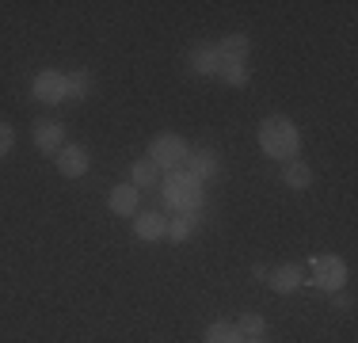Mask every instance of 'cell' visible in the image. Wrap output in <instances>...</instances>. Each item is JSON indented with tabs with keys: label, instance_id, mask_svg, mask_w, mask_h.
I'll return each instance as SVG.
<instances>
[{
	"label": "cell",
	"instance_id": "6da1fadb",
	"mask_svg": "<svg viewBox=\"0 0 358 343\" xmlns=\"http://www.w3.org/2000/svg\"><path fill=\"white\" fill-rule=\"evenodd\" d=\"M259 149L271 160L286 164V160H297V153H301V134H297V126L286 115H267L259 122Z\"/></svg>",
	"mask_w": 358,
	"mask_h": 343
},
{
	"label": "cell",
	"instance_id": "7a4b0ae2",
	"mask_svg": "<svg viewBox=\"0 0 358 343\" xmlns=\"http://www.w3.org/2000/svg\"><path fill=\"white\" fill-rule=\"evenodd\" d=\"M160 191H164V202L176 206L179 214H183V210L199 214L202 210V183L191 176V172H183V168L168 172V176L160 179Z\"/></svg>",
	"mask_w": 358,
	"mask_h": 343
},
{
	"label": "cell",
	"instance_id": "3957f363",
	"mask_svg": "<svg viewBox=\"0 0 358 343\" xmlns=\"http://www.w3.org/2000/svg\"><path fill=\"white\" fill-rule=\"evenodd\" d=\"M187 153H191V145H187L179 134H160V137H152V141H149V160L157 164V172L183 168Z\"/></svg>",
	"mask_w": 358,
	"mask_h": 343
},
{
	"label": "cell",
	"instance_id": "277c9868",
	"mask_svg": "<svg viewBox=\"0 0 358 343\" xmlns=\"http://www.w3.org/2000/svg\"><path fill=\"white\" fill-rule=\"evenodd\" d=\"M31 137H35V149L46 153V157H57L65 149V126L54 122V118H38L31 126Z\"/></svg>",
	"mask_w": 358,
	"mask_h": 343
},
{
	"label": "cell",
	"instance_id": "5b68a950",
	"mask_svg": "<svg viewBox=\"0 0 358 343\" xmlns=\"http://www.w3.org/2000/svg\"><path fill=\"white\" fill-rule=\"evenodd\" d=\"M313 282L336 294V290L347 282V267H343V260H339V255H317V260H313Z\"/></svg>",
	"mask_w": 358,
	"mask_h": 343
},
{
	"label": "cell",
	"instance_id": "8992f818",
	"mask_svg": "<svg viewBox=\"0 0 358 343\" xmlns=\"http://www.w3.org/2000/svg\"><path fill=\"white\" fill-rule=\"evenodd\" d=\"M31 92H35L38 103H62L65 99V73H57V69H42V73L31 80Z\"/></svg>",
	"mask_w": 358,
	"mask_h": 343
},
{
	"label": "cell",
	"instance_id": "52a82bcc",
	"mask_svg": "<svg viewBox=\"0 0 358 343\" xmlns=\"http://www.w3.org/2000/svg\"><path fill=\"white\" fill-rule=\"evenodd\" d=\"M92 160H88V149L84 145H65L62 153H57V172H62L65 179H80L88 176Z\"/></svg>",
	"mask_w": 358,
	"mask_h": 343
},
{
	"label": "cell",
	"instance_id": "ba28073f",
	"mask_svg": "<svg viewBox=\"0 0 358 343\" xmlns=\"http://www.w3.org/2000/svg\"><path fill=\"white\" fill-rule=\"evenodd\" d=\"M267 286L275 294H294V290L305 286V267L301 263H282V267H275L267 274Z\"/></svg>",
	"mask_w": 358,
	"mask_h": 343
},
{
	"label": "cell",
	"instance_id": "9c48e42d",
	"mask_svg": "<svg viewBox=\"0 0 358 343\" xmlns=\"http://www.w3.org/2000/svg\"><path fill=\"white\" fill-rule=\"evenodd\" d=\"M138 187L134 183H115L110 187V195H107V206H110V214L115 218H134L138 214Z\"/></svg>",
	"mask_w": 358,
	"mask_h": 343
},
{
	"label": "cell",
	"instance_id": "30bf717a",
	"mask_svg": "<svg viewBox=\"0 0 358 343\" xmlns=\"http://www.w3.org/2000/svg\"><path fill=\"white\" fill-rule=\"evenodd\" d=\"M183 172H191L199 183H206L210 176H217V153L214 149H191L183 160Z\"/></svg>",
	"mask_w": 358,
	"mask_h": 343
},
{
	"label": "cell",
	"instance_id": "8fae6325",
	"mask_svg": "<svg viewBox=\"0 0 358 343\" xmlns=\"http://www.w3.org/2000/svg\"><path fill=\"white\" fill-rule=\"evenodd\" d=\"M168 233V218L164 214H134V237L138 240H164Z\"/></svg>",
	"mask_w": 358,
	"mask_h": 343
},
{
	"label": "cell",
	"instance_id": "7c38bea8",
	"mask_svg": "<svg viewBox=\"0 0 358 343\" xmlns=\"http://www.w3.org/2000/svg\"><path fill=\"white\" fill-rule=\"evenodd\" d=\"M199 214H191V210H183V214H176V218H168V240H176V244H183V240H191L194 237V229H199Z\"/></svg>",
	"mask_w": 358,
	"mask_h": 343
},
{
	"label": "cell",
	"instance_id": "4fadbf2b",
	"mask_svg": "<svg viewBox=\"0 0 358 343\" xmlns=\"http://www.w3.org/2000/svg\"><path fill=\"white\" fill-rule=\"evenodd\" d=\"M217 57H225V62H244V57H248V50H252V42H248V34H225V38L217 42Z\"/></svg>",
	"mask_w": 358,
	"mask_h": 343
},
{
	"label": "cell",
	"instance_id": "5bb4252c",
	"mask_svg": "<svg viewBox=\"0 0 358 343\" xmlns=\"http://www.w3.org/2000/svg\"><path fill=\"white\" fill-rule=\"evenodd\" d=\"M130 183L138 187V191H152V187L160 183V172H157V164H152L149 157H145V160H134V168H130Z\"/></svg>",
	"mask_w": 358,
	"mask_h": 343
},
{
	"label": "cell",
	"instance_id": "9a60e30c",
	"mask_svg": "<svg viewBox=\"0 0 358 343\" xmlns=\"http://www.w3.org/2000/svg\"><path fill=\"white\" fill-rule=\"evenodd\" d=\"M282 183L294 187V191H305V187L313 183V168L305 164V160H286L282 164Z\"/></svg>",
	"mask_w": 358,
	"mask_h": 343
},
{
	"label": "cell",
	"instance_id": "2e32d148",
	"mask_svg": "<svg viewBox=\"0 0 358 343\" xmlns=\"http://www.w3.org/2000/svg\"><path fill=\"white\" fill-rule=\"evenodd\" d=\"M217 76L229 84V88H244V84L252 80L248 65L244 62H225V57H217Z\"/></svg>",
	"mask_w": 358,
	"mask_h": 343
},
{
	"label": "cell",
	"instance_id": "e0dca14e",
	"mask_svg": "<svg viewBox=\"0 0 358 343\" xmlns=\"http://www.w3.org/2000/svg\"><path fill=\"white\" fill-rule=\"evenodd\" d=\"M202 343H244L241 328L233 321H214L206 332H202Z\"/></svg>",
	"mask_w": 358,
	"mask_h": 343
},
{
	"label": "cell",
	"instance_id": "ac0fdd59",
	"mask_svg": "<svg viewBox=\"0 0 358 343\" xmlns=\"http://www.w3.org/2000/svg\"><path fill=\"white\" fill-rule=\"evenodd\" d=\"M187 62H191V69L199 76H217V50L214 46H194Z\"/></svg>",
	"mask_w": 358,
	"mask_h": 343
},
{
	"label": "cell",
	"instance_id": "d6986e66",
	"mask_svg": "<svg viewBox=\"0 0 358 343\" xmlns=\"http://www.w3.org/2000/svg\"><path fill=\"white\" fill-rule=\"evenodd\" d=\"M88 92H92V73L88 69L65 73V99H88Z\"/></svg>",
	"mask_w": 358,
	"mask_h": 343
},
{
	"label": "cell",
	"instance_id": "ffe728a7",
	"mask_svg": "<svg viewBox=\"0 0 358 343\" xmlns=\"http://www.w3.org/2000/svg\"><path fill=\"white\" fill-rule=\"evenodd\" d=\"M236 328H241V336H244V340H263V332H267V321H263L259 313H241Z\"/></svg>",
	"mask_w": 358,
	"mask_h": 343
},
{
	"label": "cell",
	"instance_id": "44dd1931",
	"mask_svg": "<svg viewBox=\"0 0 358 343\" xmlns=\"http://www.w3.org/2000/svg\"><path fill=\"white\" fill-rule=\"evenodd\" d=\"M12 145H15V130L8 122H0V157H8V153H12Z\"/></svg>",
	"mask_w": 358,
	"mask_h": 343
},
{
	"label": "cell",
	"instance_id": "7402d4cb",
	"mask_svg": "<svg viewBox=\"0 0 358 343\" xmlns=\"http://www.w3.org/2000/svg\"><path fill=\"white\" fill-rule=\"evenodd\" d=\"M244 343H263V340H244Z\"/></svg>",
	"mask_w": 358,
	"mask_h": 343
}]
</instances>
